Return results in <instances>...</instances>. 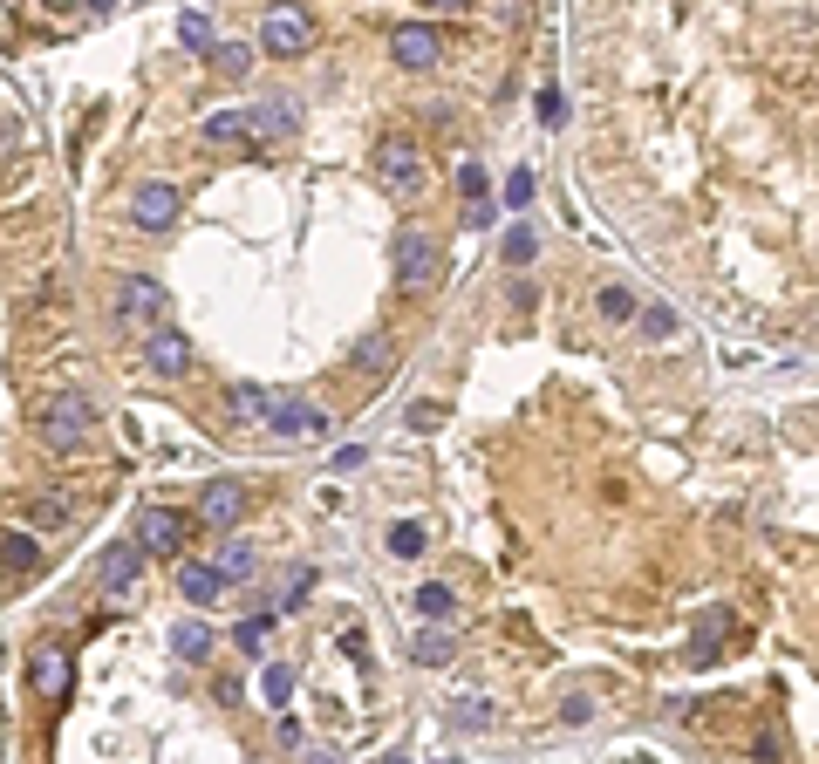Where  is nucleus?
Listing matches in <instances>:
<instances>
[{
  "mask_svg": "<svg viewBox=\"0 0 819 764\" xmlns=\"http://www.w3.org/2000/svg\"><path fill=\"white\" fill-rule=\"evenodd\" d=\"M273 621H280V614H253V621H239V628H233V642H239V655H246V649H260V642H267V635H273Z\"/></svg>",
  "mask_w": 819,
  "mask_h": 764,
  "instance_id": "nucleus-29",
  "label": "nucleus"
},
{
  "mask_svg": "<svg viewBox=\"0 0 819 764\" xmlns=\"http://www.w3.org/2000/svg\"><path fill=\"white\" fill-rule=\"evenodd\" d=\"M178 191L171 185H137V198H130V219H137V232H171L178 226Z\"/></svg>",
  "mask_w": 819,
  "mask_h": 764,
  "instance_id": "nucleus-6",
  "label": "nucleus"
},
{
  "mask_svg": "<svg viewBox=\"0 0 819 764\" xmlns=\"http://www.w3.org/2000/svg\"><path fill=\"white\" fill-rule=\"evenodd\" d=\"M219 573H226V580H253V553H246V546H226V553H219Z\"/></svg>",
  "mask_w": 819,
  "mask_h": 764,
  "instance_id": "nucleus-34",
  "label": "nucleus"
},
{
  "mask_svg": "<svg viewBox=\"0 0 819 764\" xmlns=\"http://www.w3.org/2000/svg\"><path fill=\"white\" fill-rule=\"evenodd\" d=\"M178 539H185V519L178 512H164V505H144L137 512V546L144 553H178Z\"/></svg>",
  "mask_w": 819,
  "mask_h": 764,
  "instance_id": "nucleus-10",
  "label": "nucleus"
},
{
  "mask_svg": "<svg viewBox=\"0 0 819 764\" xmlns=\"http://www.w3.org/2000/svg\"><path fill=\"white\" fill-rule=\"evenodd\" d=\"M171 321V294L157 287L151 273H130L117 287V328L123 335H151V328H164Z\"/></svg>",
  "mask_w": 819,
  "mask_h": 764,
  "instance_id": "nucleus-2",
  "label": "nucleus"
},
{
  "mask_svg": "<svg viewBox=\"0 0 819 764\" xmlns=\"http://www.w3.org/2000/svg\"><path fill=\"white\" fill-rule=\"evenodd\" d=\"M724 635H731V608H703L697 628H690V662H697V669H710V662H717V649H724Z\"/></svg>",
  "mask_w": 819,
  "mask_h": 764,
  "instance_id": "nucleus-12",
  "label": "nucleus"
},
{
  "mask_svg": "<svg viewBox=\"0 0 819 764\" xmlns=\"http://www.w3.org/2000/svg\"><path fill=\"white\" fill-rule=\"evenodd\" d=\"M212 69H219V76H246V48H233V41H212Z\"/></svg>",
  "mask_w": 819,
  "mask_h": 764,
  "instance_id": "nucleus-32",
  "label": "nucleus"
},
{
  "mask_svg": "<svg viewBox=\"0 0 819 764\" xmlns=\"http://www.w3.org/2000/svg\"><path fill=\"white\" fill-rule=\"evenodd\" d=\"M260 696H267V703H287V696H294V669H287V662H267V669H260Z\"/></svg>",
  "mask_w": 819,
  "mask_h": 764,
  "instance_id": "nucleus-27",
  "label": "nucleus"
},
{
  "mask_svg": "<svg viewBox=\"0 0 819 764\" xmlns=\"http://www.w3.org/2000/svg\"><path fill=\"white\" fill-rule=\"evenodd\" d=\"M424 546H430V533L417 526V519H396V526H390V553H396V560H417Z\"/></svg>",
  "mask_w": 819,
  "mask_h": 764,
  "instance_id": "nucleus-24",
  "label": "nucleus"
},
{
  "mask_svg": "<svg viewBox=\"0 0 819 764\" xmlns=\"http://www.w3.org/2000/svg\"><path fill=\"white\" fill-rule=\"evenodd\" d=\"M28 683H35V696L62 703V696H69V655H62V649H41L35 662H28Z\"/></svg>",
  "mask_w": 819,
  "mask_h": 764,
  "instance_id": "nucleus-13",
  "label": "nucleus"
},
{
  "mask_svg": "<svg viewBox=\"0 0 819 764\" xmlns=\"http://www.w3.org/2000/svg\"><path fill=\"white\" fill-rule=\"evenodd\" d=\"M560 717H567V724H587V717H594V703H587V696H567V710H560Z\"/></svg>",
  "mask_w": 819,
  "mask_h": 764,
  "instance_id": "nucleus-38",
  "label": "nucleus"
},
{
  "mask_svg": "<svg viewBox=\"0 0 819 764\" xmlns=\"http://www.w3.org/2000/svg\"><path fill=\"white\" fill-rule=\"evenodd\" d=\"M308 41H314V21L301 14V7H273L267 28H260V48H267V55H280V62H287V55H301Z\"/></svg>",
  "mask_w": 819,
  "mask_h": 764,
  "instance_id": "nucleus-5",
  "label": "nucleus"
},
{
  "mask_svg": "<svg viewBox=\"0 0 819 764\" xmlns=\"http://www.w3.org/2000/svg\"><path fill=\"white\" fill-rule=\"evenodd\" d=\"M96 7H103V0H96Z\"/></svg>",
  "mask_w": 819,
  "mask_h": 764,
  "instance_id": "nucleus-41",
  "label": "nucleus"
},
{
  "mask_svg": "<svg viewBox=\"0 0 819 764\" xmlns=\"http://www.w3.org/2000/svg\"><path fill=\"white\" fill-rule=\"evenodd\" d=\"M89 430H96V410H89V396H82V389H55V396L41 403V444H48V451H62V458H69V451H82V437H89Z\"/></svg>",
  "mask_w": 819,
  "mask_h": 764,
  "instance_id": "nucleus-1",
  "label": "nucleus"
},
{
  "mask_svg": "<svg viewBox=\"0 0 819 764\" xmlns=\"http://www.w3.org/2000/svg\"><path fill=\"white\" fill-rule=\"evenodd\" d=\"M417 662H424V669H451V655H458V642H451V628H444V621H430L424 635H417Z\"/></svg>",
  "mask_w": 819,
  "mask_h": 764,
  "instance_id": "nucleus-17",
  "label": "nucleus"
},
{
  "mask_svg": "<svg viewBox=\"0 0 819 764\" xmlns=\"http://www.w3.org/2000/svg\"><path fill=\"white\" fill-rule=\"evenodd\" d=\"M533 191H540V178H533L526 164H519V171H506V205H512V212H519V205H533Z\"/></svg>",
  "mask_w": 819,
  "mask_h": 764,
  "instance_id": "nucleus-30",
  "label": "nucleus"
},
{
  "mask_svg": "<svg viewBox=\"0 0 819 764\" xmlns=\"http://www.w3.org/2000/svg\"><path fill=\"white\" fill-rule=\"evenodd\" d=\"M355 362H362V369H390V335H362Z\"/></svg>",
  "mask_w": 819,
  "mask_h": 764,
  "instance_id": "nucleus-33",
  "label": "nucleus"
},
{
  "mask_svg": "<svg viewBox=\"0 0 819 764\" xmlns=\"http://www.w3.org/2000/svg\"><path fill=\"white\" fill-rule=\"evenodd\" d=\"M437 273H444L437 239H430V232H403V239H396V280H403V287H437Z\"/></svg>",
  "mask_w": 819,
  "mask_h": 764,
  "instance_id": "nucleus-4",
  "label": "nucleus"
},
{
  "mask_svg": "<svg viewBox=\"0 0 819 764\" xmlns=\"http://www.w3.org/2000/svg\"><path fill=\"white\" fill-rule=\"evenodd\" d=\"M178 594H185L192 608H212V601L226 594V573H219V560H185V567H178Z\"/></svg>",
  "mask_w": 819,
  "mask_h": 764,
  "instance_id": "nucleus-11",
  "label": "nucleus"
},
{
  "mask_svg": "<svg viewBox=\"0 0 819 764\" xmlns=\"http://www.w3.org/2000/svg\"><path fill=\"white\" fill-rule=\"evenodd\" d=\"M294 130V116H287V103H267V110H253V144H280Z\"/></svg>",
  "mask_w": 819,
  "mask_h": 764,
  "instance_id": "nucleus-22",
  "label": "nucleus"
},
{
  "mask_svg": "<svg viewBox=\"0 0 819 764\" xmlns=\"http://www.w3.org/2000/svg\"><path fill=\"white\" fill-rule=\"evenodd\" d=\"M233 410H239V417H267V410H273V389H260V382H239V389H233Z\"/></svg>",
  "mask_w": 819,
  "mask_h": 764,
  "instance_id": "nucleus-28",
  "label": "nucleus"
},
{
  "mask_svg": "<svg viewBox=\"0 0 819 764\" xmlns=\"http://www.w3.org/2000/svg\"><path fill=\"white\" fill-rule=\"evenodd\" d=\"M437 55H444V35L424 28V21L390 35V62H403V69H437Z\"/></svg>",
  "mask_w": 819,
  "mask_h": 764,
  "instance_id": "nucleus-7",
  "label": "nucleus"
},
{
  "mask_svg": "<svg viewBox=\"0 0 819 764\" xmlns=\"http://www.w3.org/2000/svg\"><path fill=\"white\" fill-rule=\"evenodd\" d=\"M642 328H649V335H676V314H669V307H649Z\"/></svg>",
  "mask_w": 819,
  "mask_h": 764,
  "instance_id": "nucleus-37",
  "label": "nucleus"
},
{
  "mask_svg": "<svg viewBox=\"0 0 819 764\" xmlns=\"http://www.w3.org/2000/svg\"><path fill=\"white\" fill-rule=\"evenodd\" d=\"M178 41L198 48V55H212V21H205L198 7H185V14H178Z\"/></svg>",
  "mask_w": 819,
  "mask_h": 764,
  "instance_id": "nucleus-25",
  "label": "nucleus"
},
{
  "mask_svg": "<svg viewBox=\"0 0 819 764\" xmlns=\"http://www.w3.org/2000/svg\"><path fill=\"white\" fill-rule=\"evenodd\" d=\"M35 567H41L35 533H7L0 539V573H35Z\"/></svg>",
  "mask_w": 819,
  "mask_h": 764,
  "instance_id": "nucleus-18",
  "label": "nucleus"
},
{
  "mask_svg": "<svg viewBox=\"0 0 819 764\" xmlns=\"http://www.w3.org/2000/svg\"><path fill=\"white\" fill-rule=\"evenodd\" d=\"M594 307H601V321H635V294L628 287H601Z\"/></svg>",
  "mask_w": 819,
  "mask_h": 764,
  "instance_id": "nucleus-26",
  "label": "nucleus"
},
{
  "mask_svg": "<svg viewBox=\"0 0 819 764\" xmlns=\"http://www.w3.org/2000/svg\"><path fill=\"white\" fill-rule=\"evenodd\" d=\"M430 7H444V14H465L471 0H430Z\"/></svg>",
  "mask_w": 819,
  "mask_h": 764,
  "instance_id": "nucleus-40",
  "label": "nucleus"
},
{
  "mask_svg": "<svg viewBox=\"0 0 819 764\" xmlns=\"http://www.w3.org/2000/svg\"><path fill=\"white\" fill-rule=\"evenodd\" d=\"M137 567H144V546L130 539V546H110L103 553V594H123L130 580H137Z\"/></svg>",
  "mask_w": 819,
  "mask_h": 764,
  "instance_id": "nucleus-14",
  "label": "nucleus"
},
{
  "mask_svg": "<svg viewBox=\"0 0 819 764\" xmlns=\"http://www.w3.org/2000/svg\"><path fill=\"white\" fill-rule=\"evenodd\" d=\"M205 144H253V110H212L205 116Z\"/></svg>",
  "mask_w": 819,
  "mask_h": 764,
  "instance_id": "nucleus-15",
  "label": "nucleus"
},
{
  "mask_svg": "<svg viewBox=\"0 0 819 764\" xmlns=\"http://www.w3.org/2000/svg\"><path fill=\"white\" fill-rule=\"evenodd\" d=\"M376 178L390 191H424V151L410 137H383L376 144Z\"/></svg>",
  "mask_w": 819,
  "mask_h": 764,
  "instance_id": "nucleus-3",
  "label": "nucleus"
},
{
  "mask_svg": "<svg viewBox=\"0 0 819 764\" xmlns=\"http://www.w3.org/2000/svg\"><path fill=\"white\" fill-rule=\"evenodd\" d=\"M35 519H41V526H62V519H69V492H48L35 505Z\"/></svg>",
  "mask_w": 819,
  "mask_h": 764,
  "instance_id": "nucleus-35",
  "label": "nucleus"
},
{
  "mask_svg": "<svg viewBox=\"0 0 819 764\" xmlns=\"http://www.w3.org/2000/svg\"><path fill=\"white\" fill-rule=\"evenodd\" d=\"M171 649L185 655V662H205V655H212V628H205V621H178V628H171Z\"/></svg>",
  "mask_w": 819,
  "mask_h": 764,
  "instance_id": "nucleus-20",
  "label": "nucleus"
},
{
  "mask_svg": "<svg viewBox=\"0 0 819 764\" xmlns=\"http://www.w3.org/2000/svg\"><path fill=\"white\" fill-rule=\"evenodd\" d=\"M499 253H506V267H526L533 253H540V239H533V226L519 219V226H506V239H499Z\"/></svg>",
  "mask_w": 819,
  "mask_h": 764,
  "instance_id": "nucleus-23",
  "label": "nucleus"
},
{
  "mask_svg": "<svg viewBox=\"0 0 819 764\" xmlns=\"http://www.w3.org/2000/svg\"><path fill=\"white\" fill-rule=\"evenodd\" d=\"M267 423L273 430H287V437H314V430H321V410H314V403H280V396H273Z\"/></svg>",
  "mask_w": 819,
  "mask_h": 764,
  "instance_id": "nucleus-16",
  "label": "nucleus"
},
{
  "mask_svg": "<svg viewBox=\"0 0 819 764\" xmlns=\"http://www.w3.org/2000/svg\"><path fill=\"white\" fill-rule=\"evenodd\" d=\"M567 116V96L560 89H540V123H560Z\"/></svg>",
  "mask_w": 819,
  "mask_h": 764,
  "instance_id": "nucleus-36",
  "label": "nucleus"
},
{
  "mask_svg": "<svg viewBox=\"0 0 819 764\" xmlns=\"http://www.w3.org/2000/svg\"><path fill=\"white\" fill-rule=\"evenodd\" d=\"M239 512H246V485H239V478H212V485L198 492V519H205V526H239Z\"/></svg>",
  "mask_w": 819,
  "mask_h": 764,
  "instance_id": "nucleus-8",
  "label": "nucleus"
},
{
  "mask_svg": "<svg viewBox=\"0 0 819 764\" xmlns=\"http://www.w3.org/2000/svg\"><path fill=\"white\" fill-rule=\"evenodd\" d=\"M410 423H417V430H430V423H444V410H437V403H417V410H410Z\"/></svg>",
  "mask_w": 819,
  "mask_h": 764,
  "instance_id": "nucleus-39",
  "label": "nucleus"
},
{
  "mask_svg": "<svg viewBox=\"0 0 819 764\" xmlns=\"http://www.w3.org/2000/svg\"><path fill=\"white\" fill-rule=\"evenodd\" d=\"M144 362H151L157 376H185V369H192V342H185V335H171V321H164V328L144 335Z\"/></svg>",
  "mask_w": 819,
  "mask_h": 764,
  "instance_id": "nucleus-9",
  "label": "nucleus"
},
{
  "mask_svg": "<svg viewBox=\"0 0 819 764\" xmlns=\"http://www.w3.org/2000/svg\"><path fill=\"white\" fill-rule=\"evenodd\" d=\"M458 191H465V205H492V198H485V191H492L485 164H465V171H458Z\"/></svg>",
  "mask_w": 819,
  "mask_h": 764,
  "instance_id": "nucleus-31",
  "label": "nucleus"
},
{
  "mask_svg": "<svg viewBox=\"0 0 819 764\" xmlns=\"http://www.w3.org/2000/svg\"><path fill=\"white\" fill-rule=\"evenodd\" d=\"M492 717H499V710H492L485 696H458V703H451V724L471 730V737H478V730H492Z\"/></svg>",
  "mask_w": 819,
  "mask_h": 764,
  "instance_id": "nucleus-21",
  "label": "nucleus"
},
{
  "mask_svg": "<svg viewBox=\"0 0 819 764\" xmlns=\"http://www.w3.org/2000/svg\"><path fill=\"white\" fill-rule=\"evenodd\" d=\"M410 608H417V621H451V614H458V594H451L444 580H430V587H417Z\"/></svg>",
  "mask_w": 819,
  "mask_h": 764,
  "instance_id": "nucleus-19",
  "label": "nucleus"
}]
</instances>
